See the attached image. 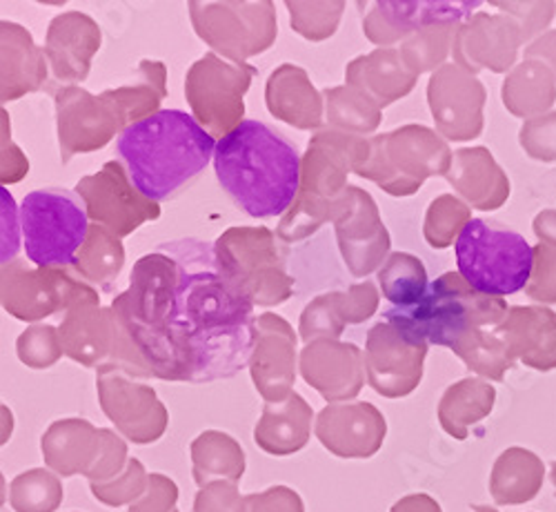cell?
<instances>
[{
    "instance_id": "obj_15",
    "label": "cell",
    "mask_w": 556,
    "mask_h": 512,
    "mask_svg": "<svg viewBox=\"0 0 556 512\" xmlns=\"http://www.w3.org/2000/svg\"><path fill=\"white\" fill-rule=\"evenodd\" d=\"M54 103L63 163H70L76 154H89L105 148L116 134L121 136L127 129L112 101L103 95H89L83 87L65 85L56 89Z\"/></svg>"
},
{
    "instance_id": "obj_9",
    "label": "cell",
    "mask_w": 556,
    "mask_h": 512,
    "mask_svg": "<svg viewBox=\"0 0 556 512\" xmlns=\"http://www.w3.org/2000/svg\"><path fill=\"white\" fill-rule=\"evenodd\" d=\"M445 154L428 127L405 125L369 138V157L358 176L375 180L390 197H409L430 174H441Z\"/></svg>"
},
{
    "instance_id": "obj_12",
    "label": "cell",
    "mask_w": 556,
    "mask_h": 512,
    "mask_svg": "<svg viewBox=\"0 0 556 512\" xmlns=\"http://www.w3.org/2000/svg\"><path fill=\"white\" fill-rule=\"evenodd\" d=\"M254 76L256 67L227 63L218 54H205L188 70L185 99L192 108V116L218 141L243 123V99Z\"/></svg>"
},
{
    "instance_id": "obj_33",
    "label": "cell",
    "mask_w": 556,
    "mask_h": 512,
    "mask_svg": "<svg viewBox=\"0 0 556 512\" xmlns=\"http://www.w3.org/2000/svg\"><path fill=\"white\" fill-rule=\"evenodd\" d=\"M345 325L341 292H326L305 305L299 323V337L305 341V346L320 339L339 341L345 333Z\"/></svg>"
},
{
    "instance_id": "obj_38",
    "label": "cell",
    "mask_w": 556,
    "mask_h": 512,
    "mask_svg": "<svg viewBox=\"0 0 556 512\" xmlns=\"http://www.w3.org/2000/svg\"><path fill=\"white\" fill-rule=\"evenodd\" d=\"M379 290L372 282L356 284L348 292H341V308L348 325H356L375 316L379 310Z\"/></svg>"
},
{
    "instance_id": "obj_31",
    "label": "cell",
    "mask_w": 556,
    "mask_h": 512,
    "mask_svg": "<svg viewBox=\"0 0 556 512\" xmlns=\"http://www.w3.org/2000/svg\"><path fill=\"white\" fill-rule=\"evenodd\" d=\"M379 286L383 297L401 310L414 308L430 288L424 261L407 252H392L388 257L379 270Z\"/></svg>"
},
{
    "instance_id": "obj_36",
    "label": "cell",
    "mask_w": 556,
    "mask_h": 512,
    "mask_svg": "<svg viewBox=\"0 0 556 512\" xmlns=\"http://www.w3.org/2000/svg\"><path fill=\"white\" fill-rule=\"evenodd\" d=\"M452 23L445 25H432L426 27L421 32H416L414 36H409L405 42H401L399 54L405 63V67L414 74L419 76L421 72L430 70L437 61H441L443 57V48H441V40L445 38V34L450 32Z\"/></svg>"
},
{
    "instance_id": "obj_34",
    "label": "cell",
    "mask_w": 556,
    "mask_h": 512,
    "mask_svg": "<svg viewBox=\"0 0 556 512\" xmlns=\"http://www.w3.org/2000/svg\"><path fill=\"white\" fill-rule=\"evenodd\" d=\"M197 479L203 482L205 473H225L239 477L243 473V452L229 437L220 433H207L194 444Z\"/></svg>"
},
{
    "instance_id": "obj_28",
    "label": "cell",
    "mask_w": 556,
    "mask_h": 512,
    "mask_svg": "<svg viewBox=\"0 0 556 512\" xmlns=\"http://www.w3.org/2000/svg\"><path fill=\"white\" fill-rule=\"evenodd\" d=\"M309 422L312 410L299 395L267 403L256 426V444L271 454H290L305 446Z\"/></svg>"
},
{
    "instance_id": "obj_14",
    "label": "cell",
    "mask_w": 556,
    "mask_h": 512,
    "mask_svg": "<svg viewBox=\"0 0 556 512\" xmlns=\"http://www.w3.org/2000/svg\"><path fill=\"white\" fill-rule=\"evenodd\" d=\"M428 346L403 323H377L367 333L363 352L369 386L390 399L409 395L421 382Z\"/></svg>"
},
{
    "instance_id": "obj_22",
    "label": "cell",
    "mask_w": 556,
    "mask_h": 512,
    "mask_svg": "<svg viewBox=\"0 0 556 512\" xmlns=\"http://www.w3.org/2000/svg\"><path fill=\"white\" fill-rule=\"evenodd\" d=\"M59 333L65 357L85 367H101L114 354L118 321L112 308L85 301L65 312Z\"/></svg>"
},
{
    "instance_id": "obj_3",
    "label": "cell",
    "mask_w": 556,
    "mask_h": 512,
    "mask_svg": "<svg viewBox=\"0 0 556 512\" xmlns=\"http://www.w3.org/2000/svg\"><path fill=\"white\" fill-rule=\"evenodd\" d=\"M216 146L214 136L194 116L180 110H161L134 123L116 141L131 183L156 203L199 176L214 159Z\"/></svg>"
},
{
    "instance_id": "obj_4",
    "label": "cell",
    "mask_w": 556,
    "mask_h": 512,
    "mask_svg": "<svg viewBox=\"0 0 556 512\" xmlns=\"http://www.w3.org/2000/svg\"><path fill=\"white\" fill-rule=\"evenodd\" d=\"M369 157V138L339 129H318L301 159L299 195L278 223L276 237L299 243L328 221L334 223L348 201V174H358Z\"/></svg>"
},
{
    "instance_id": "obj_29",
    "label": "cell",
    "mask_w": 556,
    "mask_h": 512,
    "mask_svg": "<svg viewBox=\"0 0 556 512\" xmlns=\"http://www.w3.org/2000/svg\"><path fill=\"white\" fill-rule=\"evenodd\" d=\"M125 265V248L116 235L103 225L91 223L87 239L76 254L74 270L94 288L110 290Z\"/></svg>"
},
{
    "instance_id": "obj_25",
    "label": "cell",
    "mask_w": 556,
    "mask_h": 512,
    "mask_svg": "<svg viewBox=\"0 0 556 512\" xmlns=\"http://www.w3.org/2000/svg\"><path fill=\"white\" fill-rule=\"evenodd\" d=\"M265 105L269 114L296 129H318L326 121L323 91L314 87L307 72L299 65H278L265 85Z\"/></svg>"
},
{
    "instance_id": "obj_21",
    "label": "cell",
    "mask_w": 556,
    "mask_h": 512,
    "mask_svg": "<svg viewBox=\"0 0 556 512\" xmlns=\"http://www.w3.org/2000/svg\"><path fill=\"white\" fill-rule=\"evenodd\" d=\"M299 367L303 379L328 401L352 399L363 388V350L354 344L320 339L301 350Z\"/></svg>"
},
{
    "instance_id": "obj_35",
    "label": "cell",
    "mask_w": 556,
    "mask_h": 512,
    "mask_svg": "<svg viewBox=\"0 0 556 512\" xmlns=\"http://www.w3.org/2000/svg\"><path fill=\"white\" fill-rule=\"evenodd\" d=\"M16 354L21 363H25L27 367H34V370L52 367L65 354L61 344V333L54 328V325H45V323L29 325L16 341Z\"/></svg>"
},
{
    "instance_id": "obj_19",
    "label": "cell",
    "mask_w": 556,
    "mask_h": 512,
    "mask_svg": "<svg viewBox=\"0 0 556 512\" xmlns=\"http://www.w3.org/2000/svg\"><path fill=\"white\" fill-rule=\"evenodd\" d=\"M296 335L292 325L274 312L256 316L250 372L256 390L269 403L290 395L296 379Z\"/></svg>"
},
{
    "instance_id": "obj_7",
    "label": "cell",
    "mask_w": 556,
    "mask_h": 512,
    "mask_svg": "<svg viewBox=\"0 0 556 512\" xmlns=\"http://www.w3.org/2000/svg\"><path fill=\"white\" fill-rule=\"evenodd\" d=\"M188 10L197 36L237 65L267 52L278 36L269 0H192Z\"/></svg>"
},
{
    "instance_id": "obj_13",
    "label": "cell",
    "mask_w": 556,
    "mask_h": 512,
    "mask_svg": "<svg viewBox=\"0 0 556 512\" xmlns=\"http://www.w3.org/2000/svg\"><path fill=\"white\" fill-rule=\"evenodd\" d=\"M74 190L85 203L89 221L103 225L118 239L161 216V205L138 192L121 161H110L97 174L80 178Z\"/></svg>"
},
{
    "instance_id": "obj_27",
    "label": "cell",
    "mask_w": 556,
    "mask_h": 512,
    "mask_svg": "<svg viewBox=\"0 0 556 512\" xmlns=\"http://www.w3.org/2000/svg\"><path fill=\"white\" fill-rule=\"evenodd\" d=\"M103 97L114 103L125 125L141 123L161 112L167 97V67L161 61H141L134 78L114 89H105Z\"/></svg>"
},
{
    "instance_id": "obj_24",
    "label": "cell",
    "mask_w": 556,
    "mask_h": 512,
    "mask_svg": "<svg viewBox=\"0 0 556 512\" xmlns=\"http://www.w3.org/2000/svg\"><path fill=\"white\" fill-rule=\"evenodd\" d=\"M48 57L31 34L12 21L0 23V101L12 103L48 80Z\"/></svg>"
},
{
    "instance_id": "obj_18",
    "label": "cell",
    "mask_w": 556,
    "mask_h": 512,
    "mask_svg": "<svg viewBox=\"0 0 556 512\" xmlns=\"http://www.w3.org/2000/svg\"><path fill=\"white\" fill-rule=\"evenodd\" d=\"M363 12V34L369 42L388 50L396 42H405L416 32L432 25L456 23L472 14L479 3H434V0H377V3H358Z\"/></svg>"
},
{
    "instance_id": "obj_5",
    "label": "cell",
    "mask_w": 556,
    "mask_h": 512,
    "mask_svg": "<svg viewBox=\"0 0 556 512\" xmlns=\"http://www.w3.org/2000/svg\"><path fill=\"white\" fill-rule=\"evenodd\" d=\"M458 274L481 297H509L528 286L534 248L515 229L470 218L454 243Z\"/></svg>"
},
{
    "instance_id": "obj_16",
    "label": "cell",
    "mask_w": 556,
    "mask_h": 512,
    "mask_svg": "<svg viewBox=\"0 0 556 512\" xmlns=\"http://www.w3.org/2000/svg\"><path fill=\"white\" fill-rule=\"evenodd\" d=\"M334 232L348 270L363 278L381 270L390 257L392 239L372 195L350 185L348 201L334 218Z\"/></svg>"
},
{
    "instance_id": "obj_30",
    "label": "cell",
    "mask_w": 556,
    "mask_h": 512,
    "mask_svg": "<svg viewBox=\"0 0 556 512\" xmlns=\"http://www.w3.org/2000/svg\"><path fill=\"white\" fill-rule=\"evenodd\" d=\"M323 101H326V121L330 127L345 134H375L383 121L379 103L354 85L323 89Z\"/></svg>"
},
{
    "instance_id": "obj_17",
    "label": "cell",
    "mask_w": 556,
    "mask_h": 512,
    "mask_svg": "<svg viewBox=\"0 0 556 512\" xmlns=\"http://www.w3.org/2000/svg\"><path fill=\"white\" fill-rule=\"evenodd\" d=\"M97 386L103 410L129 439L146 444L161 437L167 414L150 386L136 384L114 363L99 367Z\"/></svg>"
},
{
    "instance_id": "obj_37",
    "label": "cell",
    "mask_w": 556,
    "mask_h": 512,
    "mask_svg": "<svg viewBox=\"0 0 556 512\" xmlns=\"http://www.w3.org/2000/svg\"><path fill=\"white\" fill-rule=\"evenodd\" d=\"M470 218L466 216V212L460 210V205L456 201H452L450 197H443L439 201H434L428 210L426 216V239L432 248H445L450 246L452 237L460 235V229L466 227Z\"/></svg>"
},
{
    "instance_id": "obj_8",
    "label": "cell",
    "mask_w": 556,
    "mask_h": 512,
    "mask_svg": "<svg viewBox=\"0 0 556 512\" xmlns=\"http://www.w3.org/2000/svg\"><path fill=\"white\" fill-rule=\"evenodd\" d=\"M89 216L65 190H36L23 199L21 227L27 259L36 267H70L83 248Z\"/></svg>"
},
{
    "instance_id": "obj_6",
    "label": "cell",
    "mask_w": 556,
    "mask_h": 512,
    "mask_svg": "<svg viewBox=\"0 0 556 512\" xmlns=\"http://www.w3.org/2000/svg\"><path fill=\"white\" fill-rule=\"evenodd\" d=\"M214 257L220 274L254 305H281L294 292V278L286 272L269 227L237 225L225 229L214 243Z\"/></svg>"
},
{
    "instance_id": "obj_23",
    "label": "cell",
    "mask_w": 556,
    "mask_h": 512,
    "mask_svg": "<svg viewBox=\"0 0 556 512\" xmlns=\"http://www.w3.org/2000/svg\"><path fill=\"white\" fill-rule=\"evenodd\" d=\"M316 435L323 446L341 457H369L386 437V422L369 403L330 405L318 416Z\"/></svg>"
},
{
    "instance_id": "obj_26",
    "label": "cell",
    "mask_w": 556,
    "mask_h": 512,
    "mask_svg": "<svg viewBox=\"0 0 556 512\" xmlns=\"http://www.w3.org/2000/svg\"><path fill=\"white\" fill-rule=\"evenodd\" d=\"M345 83L363 89L383 110L409 95L416 76L405 67L399 48H379L348 63Z\"/></svg>"
},
{
    "instance_id": "obj_39",
    "label": "cell",
    "mask_w": 556,
    "mask_h": 512,
    "mask_svg": "<svg viewBox=\"0 0 556 512\" xmlns=\"http://www.w3.org/2000/svg\"><path fill=\"white\" fill-rule=\"evenodd\" d=\"M29 172V161L12 143V134H8V114L3 112V165H0V180L3 185L18 183Z\"/></svg>"
},
{
    "instance_id": "obj_32",
    "label": "cell",
    "mask_w": 556,
    "mask_h": 512,
    "mask_svg": "<svg viewBox=\"0 0 556 512\" xmlns=\"http://www.w3.org/2000/svg\"><path fill=\"white\" fill-rule=\"evenodd\" d=\"M286 8L290 12L292 29L312 42L332 38L345 12L343 0H312V3L288 0Z\"/></svg>"
},
{
    "instance_id": "obj_11",
    "label": "cell",
    "mask_w": 556,
    "mask_h": 512,
    "mask_svg": "<svg viewBox=\"0 0 556 512\" xmlns=\"http://www.w3.org/2000/svg\"><path fill=\"white\" fill-rule=\"evenodd\" d=\"M0 301L10 316L34 323L67 312L78 303H101L97 288L70 267H31L27 261L3 263L0 276Z\"/></svg>"
},
{
    "instance_id": "obj_2",
    "label": "cell",
    "mask_w": 556,
    "mask_h": 512,
    "mask_svg": "<svg viewBox=\"0 0 556 512\" xmlns=\"http://www.w3.org/2000/svg\"><path fill=\"white\" fill-rule=\"evenodd\" d=\"M301 159L296 146L281 132L261 121H243L218 141L214 172L245 214L286 216L299 195Z\"/></svg>"
},
{
    "instance_id": "obj_20",
    "label": "cell",
    "mask_w": 556,
    "mask_h": 512,
    "mask_svg": "<svg viewBox=\"0 0 556 512\" xmlns=\"http://www.w3.org/2000/svg\"><path fill=\"white\" fill-rule=\"evenodd\" d=\"M101 25L83 12H63L52 18L45 38V57L56 80L83 83L89 76L91 59L101 50Z\"/></svg>"
},
{
    "instance_id": "obj_10",
    "label": "cell",
    "mask_w": 556,
    "mask_h": 512,
    "mask_svg": "<svg viewBox=\"0 0 556 512\" xmlns=\"http://www.w3.org/2000/svg\"><path fill=\"white\" fill-rule=\"evenodd\" d=\"M485 299L477 295L460 274L445 272L430 284L426 297L414 308L383 312L386 321L407 325L421 339L434 346L458 350L475 335L479 314H485Z\"/></svg>"
},
{
    "instance_id": "obj_1",
    "label": "cell",
    "mask_w": 556,
    "mask_h": 512,
    "mask_svg": "<svg viewBox=\"0 0 556 512\" xmlns=\"http://www.w3.org/2000/svg\"><path fill=\"white\" fill-rule=\"evenodd\" d=\"M180 265V282L167 321L185 365V382L235 377L250 365L254 303L220 274L214 248L201 241L165 246Z\"/></svg>"
}]
</instances>
